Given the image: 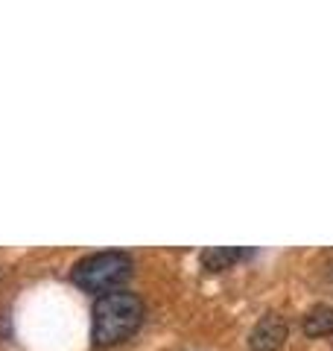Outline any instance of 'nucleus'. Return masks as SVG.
Instances as JSON below:
<instances>
[{"label": "nucleus", "mask_w": 333, "mask_h": 351, "mask_svg": "<svg viewBox=\"0 0 333 351\" xmlns=\"http://www.w3.org/2000/svg\"><path fill=\"white\" fill-rule=\"evenodd\" d=\"M147 307L138 293L129 290H111L103 293L94 302V319H91V339L94 346H117L129 339L143 325Z\"/></svg>", "instance_id": "obj_1"}, {"label": "nucleus", "mask_w": 333, "mask_h": 351, "mask_svg": "<svg viewBox=\"0 0 333 351\" xmlns=\"http://www.w3.org/2000/svg\"><path fill=\"white\" fill-rule=\"evenodd\" d=\"M132 276V258L126 252H94L82 258L71 272V281L85 293H111L117 284H123Z\"/></svg>", "instance_id": "obj_2"}, {"label": "nucleus", "mask_w": 333, "mask_h": 351, "mask_svg": "<svg viewBox=\"0 0 333 351\" xmlns=\"http://www.w3.org/2000/svg\"><path fill=\"white\" fill-rule=\"evenodd\" d=\"M286 337H290V325L281 313H266L260 322L251 328L249 334V348L251 351H281Z\"/></svg>", "instance_id": "obj_3"}, {"label": "nucleus", "mask_w": 333, "mask_h": 351, "mask_svg": "<svg viewBox=\"0 0 333 351\" xmlns=\"http://www.w3.org/2000/svg\"><path fill=\"white\" fill-rule=\"evenodd\" d=\"M251 249H234V246H210L205 249L202 255H199V261H202V267L208 272H222V269H231L237 261L249 258Z\"/></svg>", "instance_id": "obj_4"}, {"label": "nucleus", "mask_w": 333, "mask_h": 351, "mask_svg": "<svg viewBox=\"0 0 333 351\" xmlns=\"http://www.w3.org/2000/svg\"><path fill=\"white\" fill-rule=\"evenodd\" d=\"M301 328H304L307 337H328V334H333V307L330 304L310 307Z\"/></svg>", "instance_id": "obj_5"}]
</instances>
